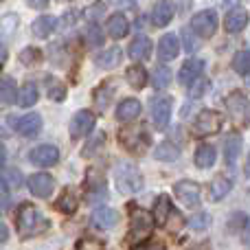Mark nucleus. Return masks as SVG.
Instances as JSON below:
<instances>
[{
  "label": "nucleus",
  "mask_w": 250,
  "mask_h": 250,
  "mask_svg": "<svg viewBox=\"0 0 250 250\" xmlns=\"http://www.w3.org/2000/svg\"><path fill=\"white\" fill-rule=\"evenodd\" d=\"M16 226H18V235H20L22 239H26V237H35V235L44 233V230L48 229V220L33 204H22V207L18 208Z\"/></svg>",
  "instance_id": "1"
},
{
  "label": "nucleus",
  "mask_w": 250,
  "mask_h": 250,
  "mask_svg": "<svg viewBox=\"0 0 250 250\" xmlns=\"http://www.w3.org/2000/svg\"><path fill=\"white\" fill-rule=\"evenodd\" d=\"M114 185L121 193H136L143 189V176L136 165L129 160H121L114 165Z\"/></svg>",
  "instance_id": "2"
},
{
  "label": "nucleus",
  "mask_w": 250,
  "mask_h": 250,
  "mask_svg": "<svg viewBox=\"0 0 250 250\" xmlns=\"http://www.w3.org/2000/svg\"><path fill=\"white\" fill-rule=\"evenodd\" d=\"M154 220H156V224H158V226L169 229V230H178L182 224H185L182 215L178 213V208H173L171 200H169L167 195H158V200H156Z\"/></svg>",
  "instance_id": "3"
},
{
  "label": "nucleus",
  "mask_w": 250,
  "mask_h": 250,
  "mask_svg": "<svg viewBox=\"0 0 250 250\" xmlns=\"http://www.w3.org/2000/svg\"><path fill=\"white\" fill-rule=\"evenodd\" d=\"M121 145L129 154H145L147 147L151 145V138L147 136L145 125H132L121 132Z\"/></svg>",
  "instance_id": "4"
},
{
  "label": "nucleus",
  "mask_w": 250,
  "mask_h": 250,
  "mask_svg": "<svg viewBox=\"0 0 250 250\" xmlns=\"http://www.w3.org/2000/svg\"><path fill=\"white\" fill-rule=\"evenodd\" d=\"M226 110H229V114L233 117V121L237 125H246L250 123V99L244 92H230L229 97H226Z\"/></svg>",
  "instance_id": "5"
},
{
  "label": "nucleus",
  "mask_w": 250,
  "mask_h": 250,
  "mask_svg": "<svg viewBox=\"0 0 250 250\" xmlns=\"http://www.w3.org/2000/svg\"><path fill=\"white\" fill-rule=\"evenodd\" d=\"M222 129V114L215 110H202L198 119L193 121V134L195 136H213Z\"/></svg>",
  "instance_id": "6"
},
{
  "label": "nucleus",
  "mask_w": 250,
  "mask_h": 250,
  "mask_svg": "<svg viewBox=\"0 0 250 250\" xmlns=\"http://www.w3.org/2000/svg\"><path fill=\"white\" fill-rule=\"evenodd\" d=\"M173 191H176L178 200H180L185 207L195 208L200 204V191H202V189H200L198 182H193V180H180V182H176Z\"/></svg>",
  "instance_id": "7"
},
{
  "label": "nucleus",
  "mask_w": 250,
  "mask_h": 250,
  "mask_svg": "<svg viewBox=\"0 0 250 250\" xmlns=\"http://www.w3.org/2000/svg\"><path fill=\"white\" fill-rule=\"evenodd\" d=\"M217 29V16L213 11H202L198 16H193L191 20V31L198 38H211Z\"/></svg>",
  "instance_id": "8"
},
{
  "label": "nucleus",
  "mask_w": 250,
  "mask_h": 250,
  "mask_svg": "<svg viewBox=\"0 0 250 250\" xmlns=\"http://www.w3.org/2000/svg\"><path fill=\"white\" fill-rule=\"evenodd\" d=\"M95 127V114L90 110H79L70 121V136L73 138H83L86 134L92 132Z\"/></svg>",
  "instance_id": "9"
},
{
  "label": "nucleus",
  "mask_w": 250,
  "mask_h": 250,
  "mask_svg": "<svg viewBox=\"0 0 250 250\" xmlns=\"http://www.w3.org/2000/svg\"><path fill=\"white\" fill-rule=\"evenodd\" d=\"M29 160L35 167H53L60 160V151L53 145H38L35 149H31Z\"/></svg>",
  "instance_id": "10"
},
{
  "label": "nucleus",
  "mask_w": 250,
  "mask_h": 250,
  "mask_svg": "<svg viewBox=\"0 0 250 250\" xmlns=\"http://www.w3.org/2000/svg\"><path fill=\"white\" fill-rule=\"evenodd\" d=\"M29 189L35 198H51L53 189H55V180L51 173H33L29 178Z\"/></svg>",
  "instance_id": "11"
},
{
  "label": "nucleus",
  "mask_w": 250,
  "mask_h": 250,
  "mask_svg": "<svg viewBox=\"0 0 250 250\" xmlns=\"http://www.w3.org/2000/svg\"><path fill=\"white\" fill-rule=\"evenodd\" d=\"M171 117V99L169 97H156L151 101V119L158 129H165Z\"/></svg>",
  "instance_id": "12"
},
{
  "label": "nucleus",
  "mask_w": 250,
  "mask_h": 250,
  "mask_svg": "<svg viewBox=\"0 0 250 250\" xmlns=\"http://www.w3.org/2000/svg\"><path fill=\"white\" fill-rule=\"evenodd\" d=\"M129 224H132L134 237L149 235V230H151V217H149V213L143 211V208L129 207Z\"/></svg>",
  "instance_id": "13"
},
{
  "label": "nucleus",
  "mask_w": 250,
  "mask_h": 250,
  "mask_svg": "<svg viewBox=\"0 0 250 250\" xmlns=\"http://www.w3.org/2000/svg\"><path fill=\"white\" fill-rule=\"evenodd\" d=\"M246 24H248V13L242 7H233L224 18V29L229 33H239V31L246 29Z\"/></svg>",
  "instance_id": "14"
},
{
  "label": "nucleus",
  "mask_w": 250,
  "mask_h": 250,
  "mask_svg": "<svg viewBox=\"0 0 250 250\" xmlns=\"http://www.w3.org/2000/svg\"><path fill=\"white\" fill-rule=\"evenodd\" d=\"M202 68H204V62L202 60H189L182 64L180 73H178V82L182 83V86H191V83L195 82V79L202 75Z\"/></svg>",
  "instance_id": "15"
},
{
  "label": "nucleus",
  "mask_w": 250,
  "mask_h": 250,
  "mask_svg": "<svg viewBox=\"0 0 250 250\" xmlns=\"http://www.w3.org/2000/svg\"><path fill=\"white\" fill-rule=\"evenodd\" d=\"M16 129L22 136H38L40 129H42V117L31 112V114H26V117L16 119Z\"/></svg>",
  "instance_id": "16"
},
{
  "label": "nucleus",
  "mask_w": 250,
  "mask_h": 250,
  "mask_svg": "<svg viewBox=\"0 0 250 250\" xmlns=\"http://www.w3.org/2000/svg\"><path fill=\"white\" fill-rule=\"evenodd\" d=\"M178 51H180V46H178V38L173 33H167L160 38L158 42V57L163 62H171L178 57Z\"/></svg>",
  "instance_id": "17"
},
{
  "label": "nucleus",
  "mask_w": 250,
  "mask_h": 250,
  "mask_svg": "<svg viewBox=\"0 0 250 250\" xmlns=\"http://www.w3.org/2000/svg\"><path fill=\"white\" fill-rule=\"evenodd\" d=\"M79 207V195L77 191L73 189V187H68V189L62 191V198L55 202V211L64 213V215H70V213H75Z\"/></svg>",
  "instance_id": "18"
},
{
  "label": "nucleus",
  "mask_w": 250,
  "mask_h": 250,
  "mask_svg": "<svg viewBox=\"0 0 250 250\" xmlns=\"http://www.w3.org/2000/svg\"><path fill=\"white\" fill-rule=\"evenodd\" d=\"M127 53H129V57H132V60H136V62L147 60V57H149V53H151V40L145 38V35H138V38H134L132 42H129Z\"/></svg>",
  "instance_id": "19"
},
{
  "label": "nucleus",
  "mask_w": 250,
  "mask_h": 250,
  "mask_svg": "<svg viewBox=\"0 0 250 250\" xmlns=\"http://www.w3.org/2000/svg\"><path fill=\"white\" fill-rule=\"evenodd\" d=\"M239 151H242V136L235 132L229 134V136L224 138V160L229 167H233V165L237 163Z\"/></svg>",
  "instance_id": "20"
},
{
  "label": "nucleus",
  "mask_w": 250,
  "mask_h": 250,
  "mask_svg": "<svg viewBox=\"0 0 250 250\" xmlns=\"http://www.w3.org/2000/svg\"><path fill=\"white\" fill-rule=\"evenodd\" d=\"M114 92H117V86H114L112 82H105L104 86H99L95 92H92V97H95V104H97V110L99 112H105L110 105V101H112Z\"/></svg>",
  "instance_id": "21"
},
{
  "label": "nucleus",
  "mask_w": 250,
  "mask_h": 250,
  "mask_svg": "<svg viewBox=\"0 0 250 250\" xmlns=\"http://www.w3.org/2000/svg\"><path fill=\"white\" fill-rule=\"evenodd\" d=\"M149 18H151V24L154 26H167L173 18V7L169 2H156Z\"/></svg>",
  "instance_id": "22"
},
{
  "label": "nucleus",
  "mask_w": 250,
  "mask_h": 250,
  "mask_svg": "<svg viewBox=\"0 0 250 250\" xmlns=\"http://www.w3.org/2000/svg\"><path fill=\"white\" fill-rule=\"evenodd\" d=\"M117 222V211L110 207H97L92 211V224L99 226V229H110Z\"/></svg>",
  "instance_id": "23"
},
{
  "label": "nucleus",
  "mask_w": 250,
  "mask_h": 250,
  "mask_svg": "<svg viewBox=\"0 0 250 250\" xmlns=\"http://www.w3.org/2000/svg\"><path fill=\"white\" fill-rule=\"evenodd\" d=\"M138 114H141V104H138L136 99H125V101L119 104V108H117V119L123 121V123L134 121Z\"/></svg>",
  "instance_id": "24"
},
{
  "label": "nucleus",
  "mask_w": 250,
  "mask_h": 250,
  "mask_svg": "<svg viewBox=\"0 0 250 250\" xmlns=\"http://www.w3.org/2000/svg\"><path fill=\"white\" fill-rule=\"evenodd\" d=\"M127 31H129V22H127V18H125L123 13H114V16H110V20H108V33L112 35V38L121 40V38L127 35Z\"/></svg>",
  "instance_id": "25"
},
{
  "label": "nucleus",
  "mask_w": 250,
  "mask_h": 250,
  "mask_svg": "<svg viewBox=\"0 0 250 250\" xmlns=\"http://www.w3.org/2000/svg\"><path fill=\"white\" fill-rule=\"evenodd\" d=\"M86 191H90V195H105V178L97 169H88L86 176Z\"/></svg>",
  "instance_id": "26"
},
{
  "label": "nucleus",
  "mask_w": 250,
  "mask_h": 250,
  "mask_svg": "<svg viewBox=\"0 0 250 250\" xmlns=\"http://www.w3.org/2000/svg\"><path fill=\"white\" fill-rule=\"evenodd\" d=\"M230 189H233V182H230V178H226V176L213 178V182H211V200H213V202H217V200H224L226 195H229Z\"/></svg>",
  "instance_id": "27"
},
{
  "label": "nucleus",
  "mask_w": 250,
  "mask_h": 250,
  "mask_svg": "<svg viewBox=\"0 0 250 250\" xmlns=\"http://www.w3.org/2000/svg\"><path fill=\"white\" fill-rule=\"evenodd\" d=\"M0 101L4 105H13L18 101V90L13 77H0Z\"/></svg>",
  "instance_id": "28"
},
{
  "label": "nucleus",
  "mask_w": 250,
  "mask_h": 250,
  "mask_svg": "<svg viewBox=\"0 0 250 250\" xmlns=\"http://www.w3.org/2000/svg\"><path fill=\"white\" fill-rule=\"evenodd\" d=\"M121 48H108V51H101L95 55V64L101 68H114V66L121 62Z\"/></svg>",
  "instance_id": "29"
},
{
  "label": "nucleus",
  "mask_w": 250,
  "mask_h": 250,
  "mask_svg": "<svg viewBox=\"0 0 250 250\" xmlns=\"http://www.w3.org/2000/svg\"><path fill=\"white\" fill-rule=\"evenodd\" d=\"M44 86H46L48 99H53V101H64L66 99V86L57 77H53V75L44 77Z\"/></svg>",
  "instance_id": "30"
},
{
  "label": "nucleus",
  "mask_w": 250,
  "mask_h": 250,
  "mask_svg": "<svg viewBox=\"0 0 250 250\" xmlns=\"http://www.w3.org/2000/svg\"><path fill=\"white\" fill-rule=\"evenodd\" d=\"M55 18L51 16H40L38 20L33 22V26H31V31H33L35 38H46V35L53 33V29H55Z\"/></svg>",
  "instance_id": "31"
},
{
  "label": "nucleus",
  "mask_w": 250,
  "mask_h": 250,
  "mask_svg": "<svg viewBox=\"0 0 250 250\" xmlns=\"http://www.w3.org/2000/svg\"><path fill=\"white\" fill-rule=\"evenodd\" d=\"M195 165L200 169H208L215 165V147L211 145H200L195 151Z\"/></svg>",
  "instance_id": "32"
},
{
  "label": "nucleus",
  "mask_w": 250,
  "mask_h": 250,
  "mask_svg": "<svg viewBox=\"0 0 250 250\" xmlns=\"http://www.w3.org/2000/svg\"><path fill=\"white\" fill-rule=\"evenodd\" d=\"M154 156H156L158 160H167V163H173V160H176L178 156H180V149H178L176 143L165 141V143H160V145L156 147Z\"/></svg>",
  "instance_id": "33"
},
{
  "label": "nucleus",
  "mask_w": 250,
  "mask_h": 250,
  "mask_svg": "<svg viewBox=\"0 0 250 250\" xmlns=\"http://www.w3.org/2000/svg\"><path fill=\"white\" fill-rule=\"evenodd\" d=\"M38 86L35 83H24V88L20 90V95H18V105H22V108H31V105L38 104Z\"/></svg>",
  "instance_id": "34"
},
{
  "label": "nucleus",
  "mask_w": 250,
  "mask_h": 250,
  "mask_svg": "<svg viewBox=\"0 0 250 250\" xmlns=\"http://www.w3.org/2000/svg\"><path fill=\"white\" fill-rule=\"evenodd\" d=\"M125 77H127L129 86L141 90V88H145V83H147V70L143 68V66H129Z\"/></svg>",
  "instance_id": "35"
},
{
  "label": "nucleus",
  "mask_w": 250,
  "mask_h": 250,
  "mask_svg": "<svg viewBox=\"0 0 250 250\" xmlns=\"http://www.w3.org/2000/svg\"><path fill=\"white\" fill-rule=\"evenodd\" d=\"M171 82V70L167 66H156L154 73H151V83L154 88H167Z\"/></svg>",
  "instance_id": "36"
},
{
  "label": "nucleus",
  "mask_w": 250,
  "mask_h": 250,
  "mask_svg": "<svg viewBox=\"0 0 250 250\" xmlns=\"http://www.w3.org/2000/svg\"><path fill=\"white\" fill-rule=\"evenodd\" d=\"M83 40H86V44L90 48H97L104 44V33H101L99 24H90L86 31H83Z\"/></svg>",
  "instance_id": "37"
},
{
  "label": "nucleus",
  "mask_w": 250,
  "mask_h": 250,
  "mask_svg": "<svg viewBox=\"0 0 250 250\" xmlns=\"http://www.w3.org/2000/svg\"><path fill=\"white\" fill-rule=\"evenodd\" d=\"M105 145V134L104 132H99L97 136H92L90 141L83 145V149H82V156H86V158H90V156H95L97 151L101 149V147Z\"/></svg>",
  "instance_id": "38"
},
{
  "label": "nucleus",
  "mask_w": 250,
  "mask_h": 250,
  "mask_svg": "<svg viewBox=\"0 0 250 250\" xmlns=\"http://www.w3.org/2000/svg\"><path fill=\"white\" fill-rule=\"evenodd\" d=\"M233 68L237 70L239 75H248L250 73V48H244L235 55L233 60Z\"/></svg>",
  "instance_id": "39"
},
{
  "label": "nucleus",
  "mask_w": 250,
  "mask_h": 250,
  "mask_svg": "<svg viewBox=\"0 0 250 250\" xmlns=\"http://www.w3.org/2000/svg\"><path fill=\"white\" fill-rule=\"evenodd\" d=\"M180 33H182V44H185V51L187 53H195V51H198L200 44H202V40H200L191 29H182Z\"/></svg>",
  "instance_id": "40"
},
{
  "label": "nucleus",
  "mask_w": 250,
  "mask_h": 250,
  "mask_svg": "<svg viewBox=\"0 0 250 250\" xmlns=\"http://www.w3.org/2000/svg\"><path fill=\"white\" fill-rule=\"evenodd\" d=\"M207 90H208V79H195L189 86V97L191 99H200Z\"/></svg>",
  "instance_id": "41"
},
{
  "label": "nucleus",
  "mask_w": 250,
  "mask_h": 250,
  "mask_svg": "<svg viewBox=\"0 0 250 250\" xmlns=\"http://www.w3.org/2000/svg\"><path fill=\"white\" fill-rule=\"evenodd\" d=\"M208 224H211V215H207V213H198V215H193L189 220V226L193 230H204L208 229Z\"/></svg>",
  "instance_id": "42"
},
{
  "label": "nucleus",
  "mask_w": 250,
  "mask_h": 250,
  "mask_svg": "<svg viewBox=\"0 0 250 250\" xmlns=\"http://www.w3.org/2000/svg\"><path fill=\"white\" fill-rule=\"evenodd\" d=\"M42 60V53L38 51V48H24V51L20 53V62L22 64H38V62Z\"/></svg>",
  "instance_id": "43"
},
{
  "label": "nucleus",
  "mask_w": 250,
  "mask_h": 250,
  "mask_svg": "<svg viewBox=\"0 0 250 250\" xmlns=\"http://www.w3.org/2000/svg\"><path fill=\"white\" fill-rule=\"evenodd\" d=\"M4 185H9L11 189H18V187L22 185V173L18 171V169H9V171H4Z\"/></svg>",
  "instance_id": "44"
},
{
  "label": "nucleus",
  "mask_w": 250,
  "mask_h": 250,
  "mask_svg": "<svg viewBox=\"0 0 250 250\" xmlns=\"http://www.w3.org/2000/svg\"><path fill=\"white\" fill-rule=\"evenodd\" d=\"M9 202H11V193H9V187L4 185V180L0 178V211H7Z\"/></svg>",
  "instance_id": "45"
},
{
  "label": "nucleus",
  "mask_w": 250,
  "mask_h": 250,
  "mask_svg": "<svg viewBox=\"0 0 250 250\" xmlns=\"http://www.w3.org/2000/svg\"><path fill=\"white\" fill-rule=\"evenodd\" d=\"M132 250H167V246L163 242H143L138 246H134Z\"/></svg>",
  "instance_id": "46"
},
{
  "label": "nucleus",
  "mask_w": 250,
  "mask_h": 250,
  "mask_svg": "<svg viewBox=\"0 0 250 250\" xmlns=\"http://www.w3.org/2000/svg\"><path fill=\"white\" fill-rule=\"evenodd\" d=\"M242 239H244V244H248L250 246V220H248V224L244 226V233H242Z\"/></svg>",
  "instance_id": "47"
},
{
  "label": "nucleus",
  "mask_w": 250,
  "mask_h": 250,
  "mask_svg": "<svg viewBox=\"0 0 250 250\" xmlns=\"http://www.w3.org/2000/svg\"><path fill=\"white\" fill-rule=\"evenodd\" d=\"M4 160H7V151H4V145H0V167L4 165Z\"/></svg>",
  "instance_id": "48"
},
{
  "label": "nucleus",
  "mask_w": 250,
  "mask_h": 250,
  "mask_svg": "<svg viewBox=\"0 0 250 250\" xmlns=\"http://www.w3.org/2000/svg\"><path fill=\"white\" fill-rule=\"evenodd\" d=\"M4 239H7V229L0 224V242H4Z\"/></svg>",
  "instance_id": "49"
},
{
  "label": "nucleus",
  "mask_w": 250,
  "mask_h": 250,
  "mask_svg": "<svg viewBox=\"0 0 250 250\" xmlns=\"http://www.w3.org/2000/svg\"><path fill=\"white\" fill-rule=\"evenodd\" d=\"M191 250H211V248H208V246H207V244H198V246H193V248H191Z\"/></svg>",
  "instance_id": "50"
},
{
  "label": "nucleus",
  "mask_w": 250,
  "mask_h": 250,
  "mask_svg": "<svg viewBox=\"0 0 250 250\" xmlns=\"http://www.w3.org/2000/svg\"><path fill=\"white\" fill-rule=\"evenodd\" d=\"M246 178H248V182H250V156H248V160H246Z\"/></svg>",
  "instance_id": "51"
},
{
  "label": "nucleus",
  "mask_w": 250,
  "mask_h": 250,
  "mask_svg": "<svg viewBox=\"0 0 250 250\" xmlns=\"http://www.w3.org/2000/svg\"><path fill=\"white\" fill-rule=\"evenodd\" d=\"M4 60V46H0V62Z\"/></svg>",
  "instance_id": "52"
}]
</instances>
